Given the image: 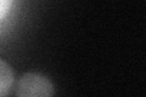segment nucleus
<instances>
[{
	"mask_svg": "<svg viewBox=\"0 0 146 97\" xmlns=\"http://www.w3.org/2000/svg\"><path fill=\"white\" fill-rule=\"evenodd\" d=\"M17 96L48 97L54 95V86L46 77L36 73H27L16 86Z\"/></svg>",
	"mask_w": 146,
	"mask_h": 97,
	"instance_id": "1",
	"label": "nucleus"
},
{
	"mask_svg": "<svg viewBox=\"0 0 146 97\" xmlns=\"http://www.w3.org/2000/svg\"><path fill=\"white\" fill-rule=\"evenodd\" d=\"M13 84V73L9 64L0 58V96H5Z\"/></svg>",
	"mask_w": 146,
	"mask_h": 97,
	"instance_id": "2",
	"label": "nucleus"
},
{
	"mask_svg": "<svg viewBox=\"0 0 146 97\" xmlns=\"http://www.w3.org/2000/svg\"><path fill=\"white\" fill-rule=\"evenodd\" d=\"M13 0H0V22L7 16Z\"/></svg>",
	"mask_w": 146,
	"mask_h": 97,
	"instance_id": "3",
	"label": "nucleus"
}]
</instances>
